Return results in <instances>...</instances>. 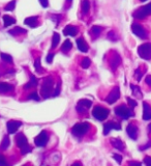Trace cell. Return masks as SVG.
I'll use <instances>...</instances> for the list:
<instances>
[{
    "label": "cell",
    "mask_w": 151,
    "mask_h": 166,
    "mask_svg": "<svg viewBox=\"0 0 151 166\" xmlns=\"http://www.w3.org/2000/svg\"><path fill=\"white\" fill-rule=\"evenodd\" d=\"M53 86H54V80L52 77H47L45 78L43 84L41 87V96L44 99H48L52 94L53 91Z\"/></svg>",
    "instance_id": "6da1fadb"
},
{
    "label": "cell",
    "mask_w": 151,
    "mask_h": 166,
    "mask_svg": "<svg viewBox=\"0 0 151 166\" xmlns=\"http://www.w3.org/2000/svg\"><path fill=\"white\" fill-rule=\"evenodd\" d=\"M89 128H90V125L88 123H86V121H84V123H78L73 127L72 134L76 136V137H82V136H84L87 133Z\"/></svg>",
    "instance_id": "7a4b0ae2"
},
{
    "label": "cell",
    "mask_w": 151,
    "mask_h": 166,
    "mask_svg": "<svg viewBox=\"0 0 151 166\" xmlns=\"http://www.w3.org/2000/svg\"><path fill=\"white\" fill-rule=\"evenodd\" d=\"M115 114L117 116L121 117L122 119H128L129 117L134 116V112L129 107H127L126 105L122 104V105H119L115 108Z\"/></svg>",
    "instance_id": "3957f363"
},
{
    "label": "cell",
    "mask_w": 151,
    "mask_h": 166,
    "mask_svg": "<svg viewBox=\"0 0 151 166\" xmlns=\"http://www.w3.org/2000/svg\"><path fill=\"white\" fill-rule=\"evenodd\" d=\"M109 113H110L109 109L105 108V107H102V106H95L93 108V110H92V115H93V117H95L98 121H105V119L108 117Z\"/></svg>",
    "instance_id": "277c9868"
},
{
    "label": "cell",
    "mask_w": 151,
    "mask_h": 166,
    "mask_svg": "<svg viewBox=\"0 0 151 166\" xmlns=\"http://www.w3.org/2000/svg\"><path fill=\"white\" fill-rule=\"evenodd\" d=\"M138 54L141 58L145 60H150L151 59V44L150 43H145L142 44L141 46H139L138 48Z\"/></svg>",
    "instance_id": "5b68a950"
},
{
    "label": "cell",
    "mask_w": 151,
    "mask_h": 166,
    "mask_svg": "<svg viewBox=\"0 0 151 166\" xmlns=\"http://www.w3.org/2000/svg\"><path fill=\"white\" fill-rule=\"evenodd\" d=\"M151 15V2L146 5L140 7L139 10H137L133 14V16L135 17L136 19H144L147 16Z\"/></svg>",
    "instance_id": "8992f818"
},
{
    "label": "cell",
    "mask_w": 151,
    "mask_h": 166,
    "mask_svg": "<svg viewBox=\"0 0 151 166\" xmlns=\"http://www.w3.org/2000/svg\"><path fill=\"white\" fill-rule=\"evenodd\" d=\"M48 139H49V136H48L47 132L46 131H41L38 135L35 137L34 142H35V146H39V148H44V146H47V142Z\"/></svg>",
    "instance_id": "52a82bcc"
},
{
    "label": "cell",
    "mask_w": 151,
    "mask_h": 166,
    "mask_svg": "<svg viewBox=\"0 0 151 166\" xmlns=\"http://www.w3.org/2000/svg\"><path fill=\"white\" fill-rule=\"evenodd\" d=\"M119 98H120V88H119L118 86H115V87L110 91L109 96L107 97L106 101L108 104H114Z\"/></svg>",
    "instance_id": "ba28073f"
},
{
    "label": "cell",
    "mask_w": 151,
    "mask_h": 166,
    "mask_svg": "<svg viewBox=\"0 0 151 166\" xmlns=\"http://www.w3.org/2000/svg\"><path fill=\"white\" fill-rule=\"evenodd\" d=\"M131 31L134 32V34H136L138 37H140V39H147L148 37L147 32H146L145 29H144L140 24H137V23H134V24L131 25Z\"/></svg>",
    "instance_id": "9c48e42d"
},
{
    "label": "cell",
    "mask_w": 151,
    "mask_h": 166,
    "mask_svg": "<svg viewBox=\"0 0 151 166\" xmlns=\"http://www.w3.org/2000/svg\"><path fill=\"white\" fill-rule=\"evenodd\" d=\"M111 130H121L120 124L116 121H108L104 125V135H108Z\"/></svg>",
    "instance_id": "30bf717a"
},
{
    "label": "cell",
    "mask_w": 151,
    "mask_h": 166,
    "mask_svg": "<svg viewBox=\"0 0 151 166\" xmlns=\"http://www.w3.org/2000/svg\"><path fill=\"white\" fill-rule=\"evenodd\" d=\"M22 126V123L19 121H9L6 124V128H7L8 134H14L19 130V128Z\"/></svg>",
    "instance_id": "8fae6325"
},
{
    "label": "cell",
    "mask_w": 151,
    "mask_h": 166,
    "mask_svg": "<svg viewBox=\"0 0 151 166\" xmlns=\"http://www.w3.org/2000/svg\"><path fill=\"white\" fill-rule=\"evenodd\" d=\"M120 64H121V57H120V55H119L118 53H116V52H115V53L112 55V57H111V59H110V67H111V69H112L113 71H115L117 68H118V66Z\"/></svg>",
    "instance_id": "7c38bea8"
},
{
    "label": "cell",
    "mask_w": 151,
    "mask_h": 166,
    "mask_svg": "<svg viewBox=\"0 0 151 166\" xmlns=\"http://www.w3.org/2000/svg\"><path fill=\"white\" fill-rule=\"evenodd\" d=\"M126 133L131 139L136 140L138 138V127L134 124H129L126 127Z\"/></svg>",
    "instance_id": "4fadbf2b"
},
{
    "label": "cell",
    "mask_w": 151,
    "mask_h": 166,
    "mask_svg": "<svg viewBox=\"0 0 151 166\" xmlns=\"http://www.w3.org/2000/svg\"><path fill=\"white\" fill-rule=\"evenodd\" d=\"M16 142H17V146H18L20 148L28 144V140H27L26 136H25L23 133L17 134V136H16Z\"/></svg>",
    "instance_id": "5bb4252c"
},
{
    "label": "cell",
    "mask_w": 151,
    "mask_h": 166,
    "mask_svg": "<svg viewBox=\"0 0 151 166\" xmlns=\"http://www.w3.org/2000/svg\"><path fill=\"white\" fill-rule=\"evenodd\" d=\"M143 119L144 121L151 119V106L146 102H143Z\"/></svg>",
    "instance_id": "9a60e30c"
},
{
    "label": "cell",
    "mask_w": 151,
    "mask_h": 166,
    "mask_svg": "<svg viewBox=\"0 0 151 166\" xmlns=\"http://www.w3.org/2000/svg\"><path fill=\"white\" fill-rule=\"evenodd\" d=\"M110 142H111V144L116 148V150L123 151L124 150V148H125V146H124V143L122 142V140H120L119 138H111Z\"/></svg>",
    "instance_id": "2e32d148"
},
{
    "label": "cell",
    "mask_w": 151,
    "mask_h": 166,
    "mask_svg": "<svg viewBox=\"0 0 151 166\" xmlns=\"http://www.w3.org/2000/svg\"><path fill=\"white\" fill-rule=\"evenodd\" d=\"M78 33V27L74 25H68L65 28L63 29L64 35H70V37H75Z\"/></svg>",
    "instance_id": "e0dca14e"
},
{
    "label": "cell",
    "mask_w": 151,
    "mask_h": 166,
    "mask_svg": "<svg viewBox=\"0 0 151 166\" xmlns=\"http://www.w3.org/2000/svg\"><path fill=\"white\" fill-rule=\"evenodd\" d=\"M76 43H77L78 49H79L81 52H87L88 51V45H87V43H86L85 39H84L83 37L78 39Z\"/></svg>",
    "instance_id": "ac0fdd59"
},
{
    "label": "cell",
    "mask_w": 151,
    "mask_h": 166,
    "mask_svg": "<svg viewBox=\"0 0 151 166\" xmlns=\"http://www.w3.org/2000/svg\"><path fill=\"white\" fill-rule=\"evenodd\" d=\"M37 84H38V80H37V78L34 76V75H31L30 80H29L28 82L25 84L24 88H25V89H29V88H32V87L37 86Z\"/></svg>",
    "instance_id": "d6986e66"
},
{
    "label": "cell",
    "mask_w": 151,
    "mask_h": 166,
    "mask_svg": "<svg viewBox=\"0 0 151 166\" xmlns=\"http://www.w3.org/2000/svg\"><path fill=\"white\" fill-rule=\"evenodd\" d=\"M8 33L15 37V35L23 34V33H27V30H26V29H24V28H22V27H20V26H16L15 28L10 29V30L8 31Z\"/></svg>",
    "instance_id": "ffe728a7"
},
{
    "label": "cell",
    "mask_w": 151,
    "mask_h": 166,
    "mask_svg": "<svg viewBox=\"0 0 151 166\" xmlns=\"http://www.w3.org/2000/svg\"><path fill=\"white\" fill-rule=\"evenodd\" d=\"M24 23L26 25H28V26H30V27H36L37 26V17L36 16L28 17V18L25 19Z\"/></svg>",
    "instance_id": "44dd1931"
},
{
    "label": "cell",
    "mask_w": 151,
    "mask_h": 166,
    "mask_svg": "<svg viewBox=\"0 0 151 166\" xmlns=\"http://www.w3.org/2000/svg\"><path fill=\"white\" fill-rule=\"evenodd\" d=\"M14 90V86L9 83L0 82V92H8Z\"/></svg>",
    "instance_id": "7402d4cb"
},
{
    "label": "cell",
    "mask_w": 151,
    "mask_h": 166,
    "mask_svg": "<svg viewBox=\"0 0 151 166\" xmlns=\"http://www.w3.org/2000/svg\"><path fill=\"white\" fill-rule=\"evenodd\" d=\"M3 22H4V26L7 27V26H10V25L15 24V23H16V19L12 18V17H10V16H8V15H4Z\"/></svg>",
    "instance_id": "603a6c76"
},
{
    "label": "cell",
    "mask_w": 151,
    "mask_h": 166,
    "mask_svg": "<svg viewBox=\"0 0 151 166\" xmlns=\"http://www.w3.org/2000/svg\"><path fill=\"white\" fill-rule=\"evenodd\" d=\"M60 42V35L59 33L54 32L53 33V39H52V49H55L56 47L58 46Z\"/></svg>",
    "instance_id": "cb8c5ba5"
},
{
    "label": "cell",
    "mask_w": 151,
    "mask_h": 166,
    "mask_svg": "<svg viewBox=\"0 0 151 166\" xmlns=\"http://www.w3.org/2000/svg\"><path fill=\"white\" fill-rule=\"evenodd\" d=\"M90 10V2L89 0H82V12L87 14Z\"/></svg>",
    "instance_id": "d4e9b609"
},
{
    "label": "cell",
    "mask_w": 151,
    "mask_h": 166,
    "mask_svg": "<svg viewBox=\"0 0 151 166\" xmlns=\"http://www.w3.org/2000/svg\"><path fill=\"white\" fill-rule=\"evenodd\" d=\"M72 47H73L72 42H70V39H65V42H64L63 45H62V47H61V50L63 52H68L72 49Z\"/></svg>",
    "instance_id": "484cf974"
},
{
    "label": "cell",
    "mask_w": 151,
    "mask_h": 166,
    "mask_svg": "<svg viewBox=\"0 0 151 166\" xmlns=\"http://www.w3.org/2000/svg\"><path fill=\"white\" fill-rule=\"evenodd\" d=\"M9 142H10V140H9V138H8V136L5 135L3 137V139H2V142H1V144H0V148H1L2 150H6V148L9 146Z\"/></svg>",
    "instance_id": "4316f807"
},
{
    "label": "cell",
    "mask_w": 151,
    "mask_h": 166,
    "mask_svg": "<svg viewBox=\"0 0 151 166\" xmlns=\"http://www.w3.org/2000/svg\"><path fill=\"white\" fill-rule=\"evenodd\" d=\"M131 88L133 89V94H134V96L139 97V98H142V92H141V89H140L139 86L131 84Z\"/></svg>",
    "instance_id": "83f0119b"
},
{
    "label": "cell",
    "mask_w": 151,
    "mask_h": 166,
    "mask_svg": "<svg viewBox=\"0 0 151 166\" xmlns=\"http://www.w3.org/2000/svg\"><path fill=\"white\" fill-rule=\"evenodd\" d=\"M0 56H1V59L3 60L4 62H7V64H12V57L9 55V54L1 53L0 54Z\"/></svg>",
    "instance_id": "f1b7e54d"
},
{
    "label": "cell",
    "mask_w": 151,
    "mask_h": 166,
    "mask_svg": "<svg viewBox=\"0 0 151 166\" xmlns=\"http://www.w3.org/2000/svg\"><path fill=\"white\" fill-rule=\"evenodd\" d=\"M102 28L100 26H97V25H95V26H92L91 28V32L92 34L94 35V37H97V35L100 34V32H102Z\"/></svg>",
    "instance_id": "f546056e"
},
{
    "label": "cell",
    "mask_w": 151,
    "mask_h": 166,
    "mask_svg": "<svg viewBox=\"0 0 151 166\" xmlns=\"http://www.w3.org/2000/svg\"><path fill=\"white\" fill-rule=\"evenodd\" d=\"M15 6H16V0H12L9 3H7V5L4 7V10L6 12H12L15 10Z\"/></svg>",
    "instance_id": "4dcf8cb0"
},
{
    "label": "cell",
    "mask_w": 151,
    "mask_h": 166,
    "mask_svg": "<svg viewBox=\"0 0 151 166\" xmlns=\"http://www.w3.org/2000/svg\"><path fill=\"white\" fill-rule=\"evenodd\" d=\"M34 68H35V70H36L37 73L43 72V69H41V58H39V57H37L36 59H35V61H34Z\"/></svg>",
    "instance_id": "1f68e13d"
},
{
    "label": "cell",
    "mask_w": 151,
    "mask_h": 166,
    "mask_svg": "<svg viewBox=\"0 0 151 166\" xmlns=\"http://www.w3.org/2000/svg\"><path fill=\"white\" fill-rule=\"evenodd\" d=\"M78 104H81L82 106L86 107V108L88 109V108H90V107H91L92 102H91V101H90V100H86V99H83V100H80Z\"/></svg>",
    "instance_id": "d6a6232c"
},
{
    "label": "cell",
    "mask_w": 151,
    "mask_h": 166,
    "mask_svg": "<svg viewBox=\"0 0 151 166\" xmlns=\"http://www.w3.org/2000/svg\"><path fill=\"white\" fill-rule=\"evenodd\" d=\"M90 64H91V60H90V58L85 57L83 60H82V62H81V67H82V68H83V69H87L88 67L90 66Z\"/></svg>",
    "instance_id": "836d02e7"
},
{
    "label": "cell",
    "mask_w": 151,
    "mask_h": 166,
    "mask_svg": "<svg viewBox=\"0 0 151 166\" xmlns=\"http://www.w3.org/2000/svg\"><path fill=\"white\" fill-rule=\"evenodd\" d=\"M27 99H28V100H32V101H39V96L36 91H33L27 97Z\"/></svg>",
    "instance_id": "e575fe53"
},
{
    "label": "cell",
    "mask_w": 151,
    "mask_h": 166,
    "mask_svg": "<svg viewBox=\"0 0 151 166\" xmlns=\"http://www.w3.org/2000/svg\"><path fill=\"white\" fill-rule=\"evenodd\" d=\"M30 152H31V148L29 146V144H27V146L21 148V154H22V155H26V154H28V153H30Z\"/></svg>",
    "instance_id": "d590c367"
},
{
    "label": "cell",
    "mask_w": 151,
    "mask_h": 166,
    "mask_svg": "<svg viewBox=\"0 0 151 166\" xmlns=\"http://www.w3.org/2000/svg\"><path fill=\"white\" fill-rule=\"evenodd\" d=\"M108 39H111V41H113V42H115V41L118 39V37H117L116 33H115L114 31H110V32L108 33Z\"/></svg>",
    "instance_id": "8d00e7d4"
},
{
    "label": "cell",
    "mask_w": 151,
    "mask_h": 166,
    "mask_svg": "<svg viewBox=\"0 0 151 166\" xmlns=\"http://www.w3.org/2000/svg\"><path fill=\"white\" fill-rule=\"evenodd\" d=\"M126 100H127V103H128V105H129V107H131V108H135V107L138 105V103L136 102L135 100H133L131 98H129V97H127Z\"/></svg>",
    "instance_id": "74e56055"
},
{
    "label": "cell",
    "mask_w": 151,
    "mask_h": 166,
    "mask_svg": "<svg viewBox=\"0 0 151 166\" xmlns=\"http://www.w3.org/2000/svg\"><path fill=\"white\" fill-rule=\"evenodd\" d=\"M76 109H77V112H79V113H85L86 111H87V108L82 106L81 104H78L77 107H76Z\"/></svg>",
    "instance_id": "f35d334b"
},
{
    "label": "cell",
    "mask_w": 151,
    "mask_h": 166,
    "mask_svg": "<svg viewBox=\"0 0 151 166\" xmlns=\"http://www.w3.org/2000/svg\"><path fill=\"white\" fill-rule=\"evenodd\" d=\"M142 76H143V73L140 71V69H137L135 72V78L137 79V81H140L142 79Z\"/></svg>",
    "instance_id": "ab89813d"
},
{
    "label": "cell",
    "mask_w": 151,
    "mask_h": 166,
    "mask_svg": "<svg viewBox=\"0 0 151 166\" xmlns=\"http://www.w3.org/2000/svg\"><path fill=\"white\" fill-rule=\"evenodd\" d=\"M60 90H61V82H60V81H59V82H58V84H57V86H56V89H55V91H54L53 96H54V97L59 96Z\"/></svg>",
    "instance_id": "60d3db41"
},
{
    "label": "cell",
    "mask_w": 151,
    "mask_h": 166,
    "mask_svg": "<svg viewBox=\"0 0 151 166\" xmlns=\"http://www.w3.org/2000/svg\"><path fill=\"white\" fill-rule=\"evenodd\" d=\"M113 158L115 159V160L117 161V162L120 164L121 162H122V156H120V155H118V154H114L113 155Z\"/></svg>",
    "instance_id": "b9f144b4"
},
{
    "label": "cell",
    "mask_w": 151,
    "mask_h": 166,
    "mask_svg": "<svg viewBox=\"0 0 151 166\" xmlns=\"http://www.w3.org/2000/svg\"><path fill=\"white\" fill-rule=\"evenodd\" d=\"M53 58H54V54L53 53H49V54H48L47 58H46V59H47L48 64H51V62L53 61Z\"/></svg>",
    "instance_id": "7bdbcfd3"
},
{
    "label": "cell",
    "mask_w": 151,
    "mask_h": 166,
    "mask_svg": "<svg viewBox=\"0 0 151 166\" xmlns=\"http://www.w3.org/2000/svg\"><path fill=\"white\" fill-rule=\"evenodd\" d=\"M144 163H145L146 165H149V166H151V157H149V156H146L145 158H144Z\"/></svg>",
    "instance_id": "ee69618b"
},
{
    "label": "cell",
    "mask_w": 151,
    "mask_h": 166,
    "mask_svg": "<svg viewBox=\"0 0 151 166\" xmlns=\"http://www.w3.org/2000/svg\"><path fill=\"white\" fill-rule=\"evenodd\" d=\"M150 146H151V140H150V141H148V143H147V144H145V146H140V150H141V151H145L146 148H149Z\"/></svg>",
    "instance_id": "f6af8a7d"
},
{
    "label": "cell",
    "mask_w": 151,
    "mask_h": 166,
    "mask_svg": "<svg viewBox=\"0 0 151 166\" xmlns=\"http://www.w3.org/2000/svg\"><path fill=\"white\" fill-rule=\"evenodd\" d=\"M0 165H6V161L3 155L0 154Z\"/></svg>",
    "instance_id": "bcb514c9"
},
{
    "label": "cell",
    "mask_w": 151,
    "mask_h": 166,
    "mask_svg": "<svg viewBox=\"0 0 151 166\" xmlns=\"http://www.w3.org/2000/svg\"><path fill=\"white\" fill-rule=\"evenodd\" d=\"M39 2H41L43 7H47V6L49 5V1H48V0H39Z\"/></svg>",
    "instance_id": "7dc6e473"
},
{
    "label": "cell",
    "mask_w": 151,
    "mask_h": 166,
    "mask_svg": "<svg viewBox=\"0 0 151 166\" xmlns=\"http://www.w3.org/2000/svg\"><path fill=\"white\" fill-rule=\"evenodd\" d=\"M145 82H146V84H148V85H149L150 87H151V75H148V76L146 77V78H145Z\"/></svg>",
    "instance_id": "c3c4849f"
},
{
    "label": "cell",
    "mask_w": 151,
    "mask_h": 166,
    "mask_svg": "<svg viewBox=\"0 0 151 166\" xmlns=\"http://www.w3.org/2000/svg\"><path fill=\"white\" fill-rule=\"evenodd\" d=\"M128 165H138V166H140V165H141V163H140V162H136V161H129Z\"/></svg>",
    "instance_id": "681fc988"
},
{
    "label": "cell",
    "mask_w": 151,
    "mask_h": 166,
    "mask_svg": "<svg viewBox=\"0 0 151 166\" xmlns=\"http://www.w3.org/2000/svg\"><path fill=\"white\" fill-rule=\"evenodd\" d=\"M148 132H151V124L149 125V127H148Z\"/></svg>",
    "instance_id": "f907efd6"
},
{
    "label": "cell",
    "mask_w": 151,
    "mask_h": 166,
    "mask_svg": "<svg viewBox=\"0 0 151 166\" xmlns=\"http://www.w3.org/2000/svg\"><path fill=\"white\" fill-rule=\"evenodd\" d=\"M74 165H82L81 163H79V162H76V163H74Z\"/></svg>",
    "instance_id": "816d5d0a"
},
{
    "label": "cell",
    "mask_w": 151,
    "mask_h": 166,
    "mask_svg": "<svg viewBox=\"0 0 151 166\" xmlns=\"http://www.w3.org/2000/svg\"><path fill=\"white\" fill-rule=\"evenodd\" d=\"M140 1H142V2H144V1H147V0H140Z\"/></svg>",
    "instance_id": "f5cc1de1"
},
{
    "label": "cell",
    "mask_w": 151,
    "mask_h": 166,
    "mask_svg": "<svg viewBox=\"0 0 151 166\" xmlns=\"http://www.w3.org/2000/svg\"><path fill=\"white\" fill-rule=\"evenodd\" d=\"M68 1H72V0H68Z\"/></svg>",
    "instance_id": "db71d44e"
}]
</instances>
